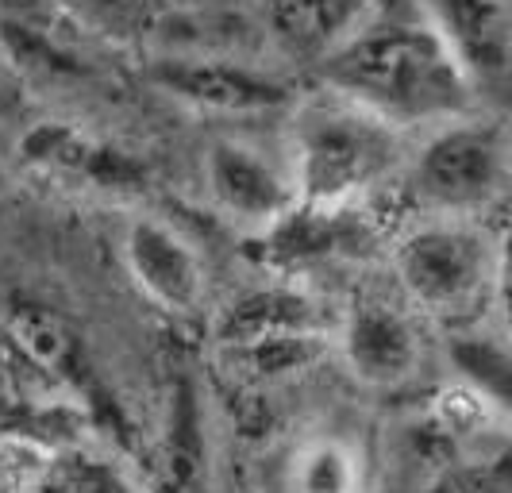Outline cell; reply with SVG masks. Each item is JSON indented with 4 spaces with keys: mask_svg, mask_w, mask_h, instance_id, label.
<instances>
[{
    "mask_svg": "<svg viewBox=\"0 0 512 493\" xmlns=\"http://www.w3.org/2000/svg\"><path fill=\"white\" fill-rule=\"evenodd\" d=\"M208 201L247 232H266L289 208L301 205L289 158L258 147L243 135H220L201 158Z\"/></svg>",
    "mask_w": 512,
    "mask_h": 493,
    "instance_id": "7",
    "label": "cell"
},
{
    "mask_svg": "<svg viewBox=\"0 0 512 493\" xmlns=\"http://www.w3.org/2000/svg\"><path fill=\"white\" fill-rule=\"evenodd\" d=\"M412 131L316 81L289 108L285 158L301 205L351 208L405 174Z\"/></svg>",
    "mask_w": 512,
    "mask_h": 493,
    "instance_id": "2",
    "label": "cell"
},
{
    "mask_svg": "<svg viewBox=\"0 0 512 493\" xmlns=\"http://www.w3.org/2000/svg\"><path fill=\"white\" fill-rule=\"evenodd\" d=\"M282 332H335V320L324 312V301L308 293L301 278H282V274H270L266 282L235 293L216 312L212 324L216 347L258 336H282Z\"/></svg>",
    "mask_w": 512,
    "mask_h": 493,
    "instance_id": "11",
    "label": "cell"
},
{
    "mask_svg": "<svg viewBox=\"0 0 512 493\" xmlns=\"http://www.w3.org/2000/svg\"><path fill=\"white\" fill-rule=\"evenodd\" d=\"M393 274L412 309L447 332L474 324L493 305L497 228L482 216L416 212L393 239Z\"/></svg>",
    "mask_w": 512,
    "mask_h": 493,
    "instance_id": "3",
    "label": "cell"
},
{
    "mask_svg": "<svg viewBox=\"0 0 512 493\" xmlns=\"http://www.w3.org/2000/svg\"><path fill=\"white\" fill-rule=\"evenodd\" d=\"M378 8V0H258L266 35L293 62H320Z\"/></svg>",
    "mask_w": 512,
    "mask_h": 493,
    "instance_id": "12",
    "label": "cell"
},
{
    "mask_svg": "<svg viewBox=\"0 0 512 493\" xmlns=\"http://www.w3.org/2000/svg\"><path fill=\"white\" fill-rule=\"evenodd\" d=\"M424 316L401 297L359 293L335 320V351L366 390H405L424 370Z\"/></svg>",
    "mask_w": 512,
    "mask_h": 493,
    "instance_id": "6",
    "label": "cell"
},
{
    "mask_svg": "<svg viewBox=\"0 0 512 493\" xmlns=\"http://www.w3.org/2000/svg\"><path fill=\"white\" fill-rule=\"evenodd\" d=\"M58 8H66L77 24L101 35H116L128 27L151 24L154 16L166 8V0H54Z\"/></svg>",
    "mask_w": 512,
    "mask_h": 493,
    "instance_id": "17",
    "label": "cell"
},
{
    "mask_svg": "<svg viewBox=\"0 0 512 493\" xmlns=\"http://www.w3.org/2000/svg\"><path fill=\"white\" fill-rule=\"evenodd\" d=\"M401 182L416 212L486 216L512 185V124L474 108L416 131Z\"/></svg>",
    "mask_w": 512,
    "mask_h": 493,
    "instance_id": "4",
    "label": "cell"
},
{
    "mask_svg": "<svg viewBox=\"0 0 512 493\" xmlns=\"http://www.w3.org/2000/svg\"><path fill=\"white\" fill-rule=\"evenodd\" d=\"M362 482H366V459L343 436H312L289 455L285 467V486L301 493L359 490Z\"/></svg>",
    "mask_w": 512,
    "mask_h": 493,
    "instance_id": "15",
    "label": "cell"
},
{
    "mask_svg": "<svg viewBox=\"0 0 512 493\" xmlns=\"http://www.w3.org/2000/svg\"><path fill=\"white\" fill-rule=\"evenodd\" d=\"M447 363L455 378L478 393L505 428H512V339L501 332H482L474 324L451 328Z\"/></svg>",
    "mask_w": 512,
    "mask_h": 493,
    "instance_id": "14",
    "label": "cell"
},
{
    "mask_svg": "<svg viewBox=\"0 0 512 493\" xmlns=\"http://www.w3.org/2000/svg\"><path fill=\"white\" fill-rule=\"evenodd\" d=\"M39 486H54V490H108V486H135V474L124 470V463L112 459V455H97V451H89L81 443H62V447H51V459H47Z\"/></svg>",
    "mask_w": 512,
    "mask_h": 493,
    "instance_id": "16",
    "label": "cell"
},
{
    "mask_svg": "<svg viewBox=\"0 0 512 493\" xmlns=\"http://www.w3.org/2000/svg\"><path fill=\"white\" fill-rule=\"evenodd\" d=\"M332 351L335 332H282V336H258L216 347L224 370L247 386H270L293 374H305L316 363H324Z\"/></svg>",
    "mask_w": 512,
    "mask_h": 493,
    "instance_id": "13",
    "label": "cell"
},
{
    "mask_svg": "<svg viewBox=\"0 0 512 493\" xmlns=\"http://www.w3.org/2000/svg\"><path fill=\"white\" fill-rule=\"evenodd\" d=\"M151 81L162 97L212 120H258L289 112L301 97L297 81L282 70L239 54L181 51L151 62Z\"/></svg>",
    "mask_w": 512,
    "mask_h": 493,
    "instance_id": "5",
    "label": "cell"
},
{
    "mask_svg": "<svg viewBox=\"0 0 512 493\" xmlns=\"http://www.w3.org/2000/svg\"><path fill=\"white\" fill-rule=\"evenodd\" d=\"M174 424H181V428H197L193 386H185V382H181L178 390H174ZM189 447H193V455L201 459V436H189ZM174 467H185V451H181V443L174 447Z\"/></svg>",
    "mask_w": 512,
    "mask_h": 493,
    "instance_id": "19",
    "label": "cell"
},
{
    "mask_svg": "<svg viewBox=\"0 0 512 493\" xmlns=\"http://www.w3.org/2000/svg\"><path fill=\"white\" fill-rule=\"evenodd\" d=\"M478 89L512 74V0H416Z\"/></svg>",
    "mask_w": 512,
    "mask_h": 493,
    "instance_id": "10",
    "label": "cell"
},
{
    "mask_svg": "<svg viewBox=\"0 0 512 493\" xmlns=\"http://www.w3.org/2000/svg\"><path fill=\"white\" fill-rule=\"evenodd\" d=\"M120 262L131 286L166 316H193L205 309V255L174 220L154 212H131L120 228Z\"/></svg>",
    "mask_w": 512,
    "mask_h": 493,
    "instance_id": "8",
    "label": "cell"
},
{
    "mask_svg": "<svg viewBox=\"0 0 512 493\" xmlns=\"http://www.w3.org/2000/svg\"><path fill=\"white\" fill-rule=\"evenodd\" d=\"M20 155L43 178L97 193H139L147 185V166L139 158L101 139L93 131L77 128L70 120H43L24 135Z\"/></svg>",
    "mask_w": 512,
    "mask_h": 493,
    "instance_id": "9",
    "label": "cell"
},
{
    "mask_svg": "<svg viewBox=\"0 0 512 493\" xmlns=\"http://www.w3.org/2000/svg\"><path fill=\"white\" fill-rule=\"evenodd\" d=\"M501 336L512 339V220L497 228V278H493V305Z\"/></svg>",
    "mask_w": 512,
    "mask_h": 493,
    "instance_id": "18",
    "label": "cell"
},
{
    "mask_svg": "<svg viewBox=\"0 0 512 493\" xmlns=\"http://www.w3.org/2000/svg\"><path fill=\"white\" fill-rule=\"evenodd\" d=\"M316 81L412 135L474 112L482 93L416 0H378V8L316 62Z\"/></svg>",
    "mask_w": 512,
    "mask_h": 493,
    "instance_id": "1",
    "label": "cell"
}]
</instances>
